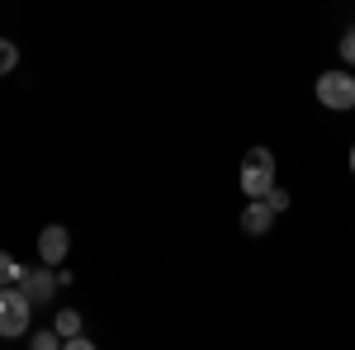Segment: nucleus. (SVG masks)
Wrapping results in <instances>:
<instances>
[{
  "instance_id": "obj_1",
  "label": "nucleus",
  "mask_w": 355,
  "mask_h": 350,
  "mask_svg": "<svg viewBox=\"0 0 355 350\" xmlns=\"http://www.w3.org/2000/svg\"><path fill=\"white\" fill-rule=\"evenodd\" d=\"M28 322H33V303L19 284H0V336L15 341V336H28Z\"/></svg>"
},
{
  "instance_id": "obj_2",
  "label": "nucleus",
  "mask_w": 355,
  "mask_h": 350,
  "mask_svg": "<svg viewBox=\"0 0 355 350\" xmlns=\"http://www.w3.org/2000/svg\"><path fill=\"white\" fill-rule=\"evenodd\" d=\"M237 185H242V199H261L275 185V152L270 147H251L246 152L242 170H237Z\"/></svg>"
},
{
  "instance_id": "obj_3",
  "label": "nucleus",
  "mask_w": 355,
  "mask_h": 350,
  "mask_svg": "<svg viewBox=\"0 0 355 350\" xmlns=\"http://www.w3.org/2000/svg\"><path fill=\"white\" fill-rule=\"evenodd\" d=\"M318 105L331 109V114H346V109H355V71H346V67H336V71H318Z\"/></svg>"
},
{
  "instance_id": "obj_4",
  "label": "nucleus",
  "mask_w": 355,
  "mask_h": 350,
  "mask_svg": "<svg viewBox=\"0 0 355 350\" xmlns=\"http://www.w3.org/2000/svg\"><path fill=\"white\" fill-rule=\"evenodd\" d=\"M19 289L28 294L33 308H38V303H53V294L62 289V274H57L53 265H38V270H28L24 279H19Z\"/></svg>"
},
{
  "instance_id": "obj_5",
  "label": "nucleus",
  "mask_w": 355,
  "mask_h": 350,
  "mask_svg": "<svg viewBox=\"0 0 355 350\" xmlns=\"http://www.w3.org/2000/svg\"><path fill=\"white\" fill-rule=\"evenodd\" d=\"M67 251H71V232H67L62 222H48V227L38 232V261L57 270L62 261H67Z\"/></svg>"
},
{
  "instance_id": "obj_6",
  "label": "nucleus",
  "mask_w": 355,
  "mask_h": 350,
  "mask_svg": "<svg viewBox=\"0 0 355 350\" xmlns=\"http://www.w3.org/2000/svg\"><path fill=\"white\" fill-rule=\"evenodd\" d=\"M275 222V209L266 204V199H246L242 204V232L246 237H266Z\"/></svg>"
},
{
  "instance_id": "obj_7",
  "label": "nucleus",
  "mask_w": 355,
  "mask_h": 350,
  "mask_svg": "<svg viewBox=\"0 0 355 350\" xmlns=\"http://www.w3.org/2000/svg\"><path fill=\"white\" fill-rule=\"evenodd\" d=\"M53 326L62 331V341H67V336H76V331H81V313H76V308H57Z\"/></svg>"
},
{
  "instance_id": "obj_8",
  "label": "nucleus",
  "mask_w": 355,
  "mask_h": 350,
  "mask_svg": "<svg viewBox=\"0 0 355 350\" xmlns=\"http://www.w3.org/2000/svg\"><path fill=\"white\" fill-rule=\"evenodd\" d=\"M24 274H28V270L19 265V261H15L10 251H0V284H19Z\"/></svg>"
},
{
  "instance_id": "obj_9",
  "label": "nucleus",
  "mask_w": 355,
  "mask_h": 350,
  "mask_svg": "<svg viewBox=\"0 0 355 350\" xmlns=\"http://www.w3.org/2000/svg\"><path fill=\"white\" fill-rule=\"evenodd\" d=\"M28 346H33V350H62V331H57V326L33 331V336H28Z\"/></svg>"
},
{
  "instance_id": "obj_10",
  "label": "nucleus",
  "mask_w": 355,
  "mask_h": 350,
  "mask_svg": "<svg viewBox=\"0 0 355 350\" xmlns=\"http://www.w3.org/2000/svg\"><path fill=\"white\" fill-rule=\"evenodd\" d=\"M15 67H19V48H15L10 38H0V76H10Z\"/></svg>"
},
{
  "instance_id": "obj_11",
  "label": "nucleus",
  "mask_w": 355,
  "mask_h": 350,
  "mask_svg": "<svg viewBox=\"0 0 355 350\" xmlns=\"http://www.w3.org/2000/svg\"><path fill=\"white\" fill-rule=\"evenodd\" d=\"M261 199L270 204L275 213H284V209H289V189H284V185H270V189H266V194H261Z\"/></svg>"
},
{
  "instance_id": "obj_12",
  "label": "nucleus",
  "mask_w": 355,
  "mask_h": 350,
  "mask_svg": "<svg viewBox=\"0 0 355 350\" xmlns=\"http://www.w3.org/2000/svg\"><path fill=\"white\" fill-rule=\"evenodd\" d=\"M336 57H341L346 67H355V28H346V33H341V48H336Z\"/></svg>"
},
{
  "instance_id": "obj_13",
  "label": "nucleus",
  "mask_w": 355,
  "mask_h": 350,
  "mask_svg": "<svg viewBox=\"0 0 355 350\" xmlns=\"http://www.w3.org/2000/svg\"><path fill=\"white\" fill-rule=\"evenodd\" d=\"M62 346L67 350H95V341H90V331H76V336H67Z\"/></svg>"
},
{
  "instance_id": "obj_14",
  "label": "nucleus",
  "mask_w": 355,
  "mask_h": 350,
  "mask_svg": "<svg viewBox=\"0 0 355 350\" xmlns=\"http://www.w3.org/2000/svg\"><path fill=\"white\" fill-rule=\"evenodd\" d=\"M351 175H355V142H351Z\"/></svg>"
}]
</instances>
